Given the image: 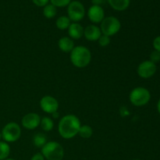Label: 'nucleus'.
I'll return each instance as SVG.
<instances>
[{
	"label": "nucleus",
	"mask_w": 160,
	"mask_h": 160,
	"mask_svg": "<svg viewBox=\"0 0 160 160\" xmlns=\"http://www.w3.org/2000/svg\"><path fill=\"white\" fill-rule=\"evenodd\" d=\"M41 153L47 160H62L64 157V149L57 142H48L42 148Z\"/></svg>",
	"instance_id": "obj_3"
},
{
	"label": "nucleus",
	"mask_w": 160,
	"mask_h": 160,
	"mask_svg": "<svg viewBox=\"0 0 160 160\" xmlns=\"http://www.w3.org/2000/svg\"><path fill=\"white\" fill-rule=\"evenodd\" d=\"M81 126V121L77 116L67 114L63 116L59 120L58 131L62 138L69 140L78 135Z\"/></svg>",
	"instance_id": "obj_1"
},
{
	"label": "nucleus",
	"mask_w": 160,
	"mask_h": 160,
	"mask_svg": "<svg viewBox=\"0 0 160 160\" xmlns=\"http://www.w3.org/2000/svg\"><path fill=\"white\" fill-rule=\"evenodd\" d=\"M47 142H47L46 135L42 133H38V134H34V138H33V143H34V146H36L37 148H42Z\"/></svg>",
	"instance_id": "obj_17"
},
{
	"label": "nucleus",
	"mask_w": 160,
	"mask_h": 160,
	"mask_svg": "<svg viewBox=\"0 0 160 160\" xmlns=\"http://www.w3.org/2000/svg\"><path fill=\"white\" fill-rule=\"evenodd\" d=\"M78 134H79L82 138H90L92 136V134H93V129H92V127L89 126V125H81V128H80Z\"/></svg>",
	"instance_id": "obj_21"
},
{
	"label": "nucleus",
	"mask_w": 160,
	"mask_h": 160,
	"mask_svg": "<svg viewBox=\"0 0 160 160\" xmlns=\"http://www.w3.org/2000/svg\"><path fill=\"white\" fill-rule=\"evenodd\" d=\"M2 138L7 143H12L19 140L21 136V128L16 122H9L2 130Z\"/></svg>",
	"instance_id": "obj_5"
},
{
	"label": "nucleus",
	"mask_w": 160,
	"mask_h": 160,
	"mask_svg": "<svg viewBox=\"0 0 160 160\" xmlns=\"http://www.w3.org/2000/svg\"><path fill=\"white\" fill-rule=\"evenodd\" d=\"M70 62L77 68H84L92 61V52L87 47L83 45L75 46L70 56Z\"/></svg>",
	"instance_id": "obj_2"
},
{
	"label": "nucleus",
	"mask_w": 160,
	"mask_h": 160,
	"mask_svg": "<svg viewBox=\"0 0 160 160\" xmlns=\"http://www.w3.org/2000/svg\"><path fill=\"white\" fill-rule=\"evenodd\" d=\"M40 126L43 131L48 132V131H52L54 128V122L52 119L48 117H44L43 118L41 119Z\"/></svg>",
	"instance_id": "obj_18"
},
{
	"label": "nucleus",
	"mask_w": 160,
	"mask_h": 160,
	"mask_svg": "<svg viewBox=\"0 0 160 160\" xmlns=\"http://www.w3.org/2000/svg\"><path fill=\"white\" fill-rule=\"evenodd\" d=\"M105 2H106V0H92V4L95 5V6H101V5H102Z\"/></svg>",
	"instance_id": "obj_28"
},
{
	"label": "nucleus",
	"mask_w": 160,
	"mask_h": 160,
	"mask_svg": "<svg viewBox=\"0 0 160 160\" xmlns=\"http://www.w3.org/2000/svg\"><path fill=\"white\" fill-rule=\"evenodd\" d=\"M41 117L35 112H29L23 116L21 120V124L25 129L34 130L40 126Z\"/></svg>",
	"instance_id": "obj_10"
},
{
	"label": "nucleus",
	"mask_w": 160,
	"mask_h": 160,
	"mask_svg": "<svg viewBox=\"0 0 160 160\" xmlns=\"http://www.w3.org/2000/svg\"><path fill=\"white\" fill-rule=\"evenodd\" d=\"M5 160H16V159H10V158H7V159H6Z\"/></svg>",
	"instance_id": "obj_31"
},
{
	"label": "nucleus",
	"mask_w": 160,
	"mask_h": 160,
	"mask_svg": "<svg viewBox=\"0 0 160 160\" xmlns=\"http://www.w3.org/2000/svg\"><path fill=\"white\" fill-rule=\"evenodd\" d=\"M133 160H140V159H133Z\"/></svg>",
	"instance_id": "obj_33"
},
{
	"label": "nucleus",
	"mask_w": 160,
	"mask_h": 160,
	"mask_svg": "<svg viewBox=\"0 0 160 160\" xmlns=\"http://www.w3.org/2000/svg\"><path fill=\"white\" fill-rule=\"evenodd\" d=\"M149 60L151 62H154L155 64L158 63V62L160 61V52H159L156 51V50H154L151 52L149 56Z\"/></svg>",
	"instance_id": "obj_24"
},
{
	"label": "nucleus",
	"mask_w": 160,
	"mask_h": 160,
	"mask_svg": "<svg viewBox=\"0 0 160 160\" xmlns=\"http://www.w3.org/2000/svg\"><path fill=\"white\" fill-rule=\"evenodd\" d=\"M102 31L99 27L91 24L84 29V37L90 42H96L102 36Z\"/></svg>",
	"instance_id": "obj_12"
},
{
	"label": "nucleus",
	"mask_w": 160,
	"mask_h": 160,
	"mask_svg": "<svg viewBox=\"0 0 160 160\" xmlns=\"http://www.w3.org/2000/svg\"><path fill=\"white\" fill-rule=\"evenodd\" d=\"M111 39L110 37L109 36L104 35V34H102L101 37L99 38V39L98 40V45L101 47H106L110 44Z\"/></svg>",
	"instance_id": "obj_23"
},
{
	"label": "nucleus",
	"mask_w": 160,
	"mask_h": 160,
	"mask_svg": "<svg viewBox=\"0 0 160 160\" xmlns=\"http://www.w3.org/2000/svg\"><path fill=\"white\" fill-rule=\"evenodd\" d=\"M88 17L90 21L93 23H101L105 18L104 9L100 6L92 5L88 10Z\"/></svg>",
	"instance_id": "obj_11"
},
{
	"label": "nucleus",
	"mask_w": 160,
	"mask_h": 160,
	"mask_svg": "<svg viewBox=\"0 0 160 160\" xmlns=\"http://www.w3.org/2000/svg\"><path fill=\"white\" fill-rule=\"evenodd\" d=\"M157 110H158V112H159V113L160 114V98L157 102Z\"/></svg>",
	"instance_id": "obj_30"
},
{
	"label": "nucleus",
	"mask_w": 160,
	"mask_h": 160,
	"mask_svg": "<svg viewBox=\"0 0 160 160\" xmlns=\"http://www.w3.org/2000/svg\"><path fill=\"white\" fill-rule=\"evenodd\" d=\"M32 2L34 5H36L38 7H44L47 4H48L49 0H32Z\"/></svg>",
	"instance_id": "obj_26"
},
{
	"label": "nucleus",
	"mask_w": 160,
	"mask_h": 160,
	"mask_svg": "<svg viewBox=\"0 0 160 160\" xmlns=\"http://www.w3.org/2000/svg\"><path fill=\"white\" fill-rule=\"evenodd\" d=\"M57 13V9L52 4H47L43 8V15L45 18L52 19Z\"/></svg>",
	"instance_id": "obj_19"
},
{
	"label": "nucleus",
	"mask_w": 160,
	"mask_h": 160,
	"mask_svg": "<svg viewBox=\"0 0 160 160\" xmlns=\"http://www.w3.org/2000/svg\"><path fill=\"white\" fill-rule=\"evenodd\" d=\"M52 117L54 119H57V118H59V112H53L52 114Z\"/></svg>",
	"instance_id": "obj_29"
},
{
	"label": "nucleus",
	"mask_w": 160,
	"mask_h": 160,
	"mask_svg": "<svg viewBox=\"0 0 160 160\" xmlns=\"http://www.w3.org/2000/svg\"><path fill=\"white\" fill-rule=\"evenodd\" d=\"M58 47L63 52L70 53L75 47L74 42L70 37H62L58 41Z\"/></svg>",
	"instance_id": "obj_14"
},
{
	"label": "nucleus",
	"mask_w": 160,
	"mask_h": 160,
	"mask_svg": "<svg viewBox=\"0 0 160 160\" xmlns=\"http://www.w3.org/2000/svg\"><path fill=\"white\" fill-rule=\"evenodd\" d=\"M152 45L153 48H154V50H156V51L160 52V35L155 38L152 42Z\"/></svg>",
	"instance_id": "obj_25"
},
{
	"label": "nucleus",
	"mask_w": 160,
	"mask_h": 160,
	"mask_svg": "<svg viewBox=\"0 0 160 160\" xmlns=\"http://www.w3.org/2000/svg\"><path fill=\"white\" fill-rule=\"evenodd\" d=\"M67 6V14L71 21L78 23L84 19L85 16V9L81 2L77 0L71 1Z\"/></svg>",
	"instance_id": "obj_7"
},
{
	"label": "nucleus",
	"mask_w": 160,
	"mask_h": 160,
	"mask_svg": "<svg viewBox=\"0 0 160 160\" xmlns=\"http://www.w3.org/2000/svg\"><path fill=\"white\" fill-rule=\"evenodd\" d=\"M121 28V23L115 17H107L103 19L100 24V30L104 35L112 37L120 31Z\"/></svg>",
	"instance_id": "obj_6"
},
{
	"label": "nucleus",
	"mask_w": 160,
	"mask_h": 160,
	"mask_svg": "<svg viewBox=\"0 0 160 160\" xmlns=\"http://www.w3.org/2000/svg\"><path fill=\"white\" fill-rule=\"evenodd\" d=\"M51 4L56 7H65L70 3L71 0H49Z\"/></svg>",
	"instance_id": "obj_22"
},
{
	"label": "nucleus",
	"mask_w": 160,
	"mask_h": 160,
	"mask_svg": "<svg viewBox=\"0 0 160 160\" xmlns=\"http://www.w3.org/2000/svg\"><path fill=\"white\" fill-rule=\"evenodd\" d=\"M84 28L79 23H71L68 30L69 37L73 40H78L81 39L84 36Z\"/></svg>",
	"instance_id": "obj_13"
},
{
	"label": "nucleus",
	"mask_w": 160,
	"mask_h": 160,
	"mask_svg": "<svg viewBox=\"0 0 160 160\" xmlns=\"http://www.w3.org/2000/svg\"><path fill=\"white\" fill-rule=\"evenodd\" d=\"M156 70H157L156 64L150 60H145L139 64L137 68V73L140 78L148 79L154 76Z\"/></svg>",
	"instance_id": "obj_8"
},
{
	"label": "nucleus",
	"mask_w": 160,
	"mask_h": 160,
	"mask_svg": "<svg viewBox=\"0 0 160 160\" xmlns=\"http://www.w3.org/2000/svg\"><path fill=\"white\" fill-rule=\"evenodd\" d=\"M70 24H71V20L67 16H61L56 21V28L61 31L67 30Z\"/></svg>",
	"instance_id": "obj_16"
},
{
	"label": "nucleus",
	"mask_w": 160,
	"mask_h": 160,
	"mask_svg": "<svg viewBox=\"0 0 160 160\" xmlns=\"http://www.w3.org/2000/svg\"><path fill=\"white\" fill-rule=\"evenodd\" d=\"M129 99L131 104L137 107H142L149 102L151 93L144 87H137L133 89L129 95Z\"/></svg>",
	"instance_id": "obj_4"
},
{
	"label": "nucleus",
	"mask_w": 160,
	"mask_h": 160,
	"mask_svg": "<svg viewBox=\"0 0 160 160\" xmlns=\"http://www.w3.org/2000/svg\"><path fill=\"white\" fill-rule=\"evenodd\" d=\"M109 6L117 11L126 10L130 6L131 0H107Z\"/></svg>",
	"instance_id": "obj_15"
},
{
	"label": "nucleus",
	"mask_w": 160,
	"mask_h": 160,
	"mask_svg": "<svg viewBox=\"0 0 160 160\" xmlns=\"http://www.w3.org/2000/svg\"><path fill=\"white\" fill-rule=\"evenodd\" d=\"M1 139H2V133L0 132V140H1Z\"/></svg>",
	"instance_id": "obj_32"
},
{
	"label": "nucleus",
	"mask_w": 160,
	"mask_h": 160,
	"mask_svg": "<svg viewBox=\"0 0 160 160\" xmlns=\"http://www.w3.org/2000/svg\"><path fill=\"white\" fill-rule=\"evenodd\" d=\"M40 107L45 112L48 114H52L53 112H57L59 109V102L51 95H45L42 97L40 100Z\"/></svg>",
	"instance_id": "obj_9"
},
{
	"label": "nucleus",
	"mask_w": 160,
	"mask_h": 160,
	"mask_svg": "<svg viewBox=\"0 0 160 160\" xmlns=\"http://www.w3.org/2000/svg\"><path fill=\"white\" fill-rule=\"evenodd\" d=\"M10 154V146L6 142L0 141V160H5Z\"/></svg>",
	"instance_id": "obj_20"
},
{
	"label": "nucleus",
	"mask_w": 160,
	"mask_h": 160,
	"mask_svg": "<svg viewBox=\"0 0 160 160\" xmlns=\"http://www.w3.org/2000/svg\"><path fill=\"white\" fill-rule=\"evenodd\" d=\"M31 160H45V159L44 158V156H42V153L38 152V153H36V154H34V156L31 157Z\"/></svg>",
	"instance_id": "obj_27"
}]
</instances>
